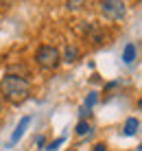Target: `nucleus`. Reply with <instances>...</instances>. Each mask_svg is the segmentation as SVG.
<instances>
[{
    "instance_id": "nucleus-1",
    "label": "nucleus",
    "mask_w": 142,
    "mask_h": 151,
    "mask_svg": "<svg viewBox=\"0 0 142 151\" xmlns=\"http://www.w3.org/2000/svg\"><path fill=\"white\" fill-rule=\"evenodd\" d=\"M0 94H2L4 101L11 103V105H20V103H24L31 94V83H29L26 77L7 75L0 81Z\"/></svg>"
},
{
    "instance_id": "nucleus-6",
    "label": "nucleus",
    "mask_w": 142,
    "mask_h": 151,
    "mask_svg": "<svg viewBox=\"0 0 142 151\" xmlns=\"http://www.w3.org/2000/svg\"><path fill=\"white\" fill-rule=\"evenodd\" d=\"M136 55H138V50H136V44L133 42H129L127 46H125V50H123V61L127 66H131L136 61Z\"/></svg>"
},
{
    "instance_id": "nucleus-18",
    "label": "nucleus",
    "mask_w": 142,
    "mask_h": 151,
    "mask_svg": "<svg viewBox=\"0 0 142 151\" xmlns=\"http://www.w3.org/2000/svg\"><path fill=\"white\" fill-rule=\"evenodd\" d=\"M68 151H75V149H68Z\"/></svg>"
},
{
    "instance_id": "nucleus-10",
    "label": "nucleus",
    "mask_w": 142,
    "mask_h": 151,
    "mask_svg": "<svg viewBox=\"0 0 142 151\" xmlns=\"http://www.w3.org/2000/svg\"><path fill=\"white\" fill-rule=\"evenodd\" d=\"M96 101H98V92H90V94L85 96V105H83V107H87V110H90L92 105H96Z\"/></svg>"
},
{
    "instance_id": "nucleus-17",
    "label": "nucleus",
    "mask_w": 142,
    "mask_h": 151,
    "mask_svg": "<svg viewBox=\"0 0 142 151\" xmlns=\"http://www.w3.org/2000/svg\"><path fill=\"white\" fill-rule=\"evenodd\" d=\"M138 151H142V145H140V147H138Z\"/></svg>"
},
{
    "instance_id": "nucleus-13",
    "label": "nucleus",
    "mask_w": 142,
    "mask_h": 151,
    "mask_svg": "<svg viewBox=\"0 0 142 151\" xmlns=\"http://www.w3.org/2000/svg\"><path fill=\"white\" fill-rule=\"evenodd\" d=\"M87 116H90V110H87V107H81V110H79V118H81V121H85Z\"/></svg>"
},
{
    "instance_id": "nucleus-4",
    "label": "nucleus",
    "mask_w": 142,
    "mask_h": 151,
    "mask_svg": "<svg viewBox=\"0 0 142 151\" xmlns=\"http://www.w3.org/2000/svg\"><path fill=\"white\" fill-rule=\"evenodd\" d=\"M79 31H81L83 35H85L90 42H94V44H101L103 42V33H101V29L96 27V24H92V22H83L81 27H79Z\"/></svg>"
},
{
    "instance_id": "nucleus-12",
    "label": "nucleus",
    "mask_w": 142,
    "mask_h": 151,
    "mask_svg": "<svg viewBox=\"0 0 142 151\" xmlns=\"http://www.w3.org/2000/svg\"><path fill=\"white\" fill-rule=\"evenodd\" d=\"M66 7L70 9V11H77V9H81V7H83V2H75V0H68Z\"/></svg>"
},
{
    "instance_id": "nucleus-8",
    "label": "nucleus",
    "mask_w": 142,
    "mask_h": 151,
    "mask_svg": "<svg viewBox=\"0 0 142 151\" xmlns=\"http://www.w3.org/2000/svg\"><path fill=\"white\" fill-rule=\"evenodd\" d=\"M138 127H140V123H138V118H133V116H129L127 121H125V127H123V134L125 136H133L136 132H138Z\"/></svg>"
},
{
    "instance_id": "nucleus-3",
    "label": "nucleus",
    "mask_w": 142,
    "mask_h": 151,
    "mask_svg": "<svg viewBox=\"0 0 142 151\" xmlns=\"http://www.w3.org/2000/svg\"><path fill=\"white\" fill-rule=\"evenodd\" d=\"M98 7H101L103 15H107L109 20H123L125 11H127V4L123 0H103Z\"/></svg>"
},
{
    "instance_id": "nucleus-7",
    "label": "nucleus",
    "mask_w": 142,
    "mask_h": 151,
    "mask_svg": "<svg viewBox=\"0 0 142 151\" xmlns=\"http://www.w3.org/2000/svg\"><path fill=\"white\" fill-rule=\"evenodd\" d=\"M79 59V48L75 44H68L64 48V61H68V64H75V61Z\"/></svg>"
},
{
    "instance_id": "nucleus-15",
    "label": "nucleus",
    "mask_w": 142,
    "mask_h": 151,
    "mask_svg": "<svg viewBox=\"0 0 142 151\" xmlns=\"http://www.w3.org/2000/svg\"><path fill=\"white\" fill-rule=\"evenodd\" d=\"M2 101H4V99H2V94H0V112H2Z\"/></svg>"
},
{
    "instance_id": "nucleus-14",
    "label": "nucleus",
    "mask_w": 142,
    "mask_h": 151,
    "mask_svg": "<svg viewBox=\"0 0 142 151\" xmlns=\"http://www.w3.org/2000/svg\"><path fill=\"white\" fill-rule=\"evenodd\" d=\"M92 151H107V145H105V142H98V145H94V147H92Z\"/></svg>"
},
{
    "instance_id": "nucleus-2",
    "label": "nucleus",
    "mask_w": 142,
    "mask_h": 151,
    "mask_svg": "<svg viewBox=\"0 0 142 151\" xmlns=\"http://www.w3.org/2000/svg\"><path fill=\"white\" fill-rule=\"evenodd\" d=\"M35 61H37L44 70H55L57 66L61 64V53L55 46L44 44V46H39V48L35 50Z\"/></svg>"
},
{
    "instance_id": "nucleus-5",
    "label": "nucleus",
    "mask_w": 142,
    "mask_h": 151,
    "mask_svg": "<svg viewBox=\"0 0 142 151\" xmlns=\"http://www.w3.org/2000/svg\"><path fill=\"white\" fill-rule=\"evenodd\" d=\"M29 125H31V116L20 118V123L15 125V129H13V134H11V140H9V145H18L20 138L24 136V132H26V127H29Z\"/></svg>"
},
{
    "instance_id": "nucleus-11",
    "label": "nucleus",
    "mask_w": 142,
    "mask_h": 151,
    "mask_svg": "<svg viewBox=\"0 0 142 151\" xmlns=\"http://www.w3.org/2000/svg\"><path fill=\"white\" fill-rule=\"evenodd\" d=\"M64 140H66V136H59L57 140H52V142L48 145V149H46V151H57V147H61V145H64Z\"/></svg>"
},
{
    "instance_id": "nucleus-9",
    "label": "nucleus",
    "mask_w": 142,
    "mask_h": 151,
    "mask_svg": "<svg viewBox=\"0 0 142 151\" xmlns=\"http://www.w3.org/2000/svg\"><path fill=\"white\" fill-rule=\"evenodd\" d=\"M75 132H77V136H87V134L92 132V127H90V123H87V121H79Z\"/></svg>"
},
{
    "instance_id": "nucleus-16",
    "label": "nucleus",
    "mask_w": 142,
    "mask_h": 151,
    "mask_svg": "<svg viewBox=\"0 0 142 151\" xmlns=\"http://www.w3.org/2000/svg\"><path fill=\"white\" fill-rule=\"evenodd\" d=\"M138 110L142 112V99H140V101H138Z\"/></svg>"
}]
</instances>
